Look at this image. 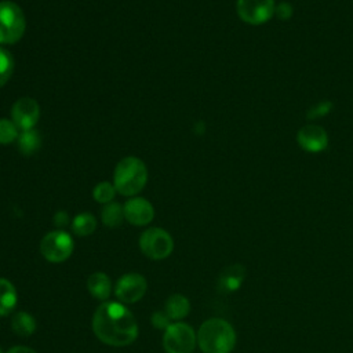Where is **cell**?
Returning <instances> with one entry per match:
<instances>
[{
	"mask_svg": "<svg viewBox=\"0 0 353 353\" xmlns=\"http://www.w3.org/2000/svg\"><path fill=\"white\" fill-rule=\"evenodd\" d=\"M92 331L110 346H127L138 336L134 314L120 302H103L92 316Z\"/></svg>",
	"mask_w": 353,
	"mask_h": 353,
	"instance_id": "obj_1",
	"label": "cell"
},
{
	"mask_svg": "<svg viewBox=\"0 0 353 353\" xmlns=\"http://www.w3.org/2000/svg\"><path fill=\"white\" fill-rule=\"evenodd\" d=\"M197 343L203 353H230L236 343V334L226 320L214 317L200 325Z\"/></svg>",
	"mask_w": 353,
	"mask_h": 353,
	"instance_id": "obj_2",
	"label": "cell"
},
{
	"mask_svg": "<svg viewBox=\"0 0 353 353\" xmlns=\"http://www.w3.org/2000/svg\"><path fill=\"white\" fill-rule=\"evenodd\" d=\"M146 181L148 170L141 159L128 156L117 163L113 174V185L120 194L135 196L143 189Z\"/></svg>",
	"mask_w": 353,
	"mask_h": 353,
	"instance_id": "obj_3",
	"label": "cell"
},
{
	"mask_svg": "<svg viewBox=\"0 0 353 353\" xmlns=\"http://www.w3.org/2000/svg\"><path fill=\"white\" fill-rule=\"evenodd\" d=\"M26 29V19L21 7L10 0L0 1V44L18 43Z\"/></svg>",
	"mask_w": 353,
	"mask_h": 353,
	"instance_id": "obj_4",
	"label": "cell"
},
{
	"mask_svg": "<svg viewBox=\"0 0 353 353\" xmlns=\"http://www.w3.org/2000/svg\"><path fill=\"white\" fill-rule=\"evenodd\" d=\"M139 247L148 258L159 261L171 255L174 240L167 230L161 228H149L141 234Z\"/></svg>",
	"mask_w": 353,
	"mask_h": 353,
	"instance_id": "obj_5",
	"label": "cell"
},
{
	"mask_svg": "<svg viewBox=\"0 0 353 353\" xmlns=\"http://www.w3.org/2000/svg\"><path fill=\"white\" fill-rule=\"evenodd\" d=\"M40 252L48 262H63L73 252V239L62 229L48 232L40 241Z\"/></svg>",
	"mask_w": 353,
	"mask_h": 353,
	"instance_id": "obj_6",
	"label": "cell"
},
{
	"mask_svg": "<svg viewBox=\"0 0 353 353\" xmlns=\"http://www.w3.org/2000/svg\"><path fill=\"white\" fill-rule=\"evenodd\" d=\"M197 343V335L189 324L172 323L163 335V346L167 353H192Z\"/></svg>",
	"mask_w": 353,
	"mask_h": 353,
	"instance_id": "obj_7",
	"label": "cell"
},
{
	"mask_svg": "<svg viewBox=\"0 0 353 353\" xmlns=\"http://www.w3.org/2000/svg\"><path fill=\"white\" fill-rule=\"evenodd\" d=\"M274 0H237L236 11L239 18L248 25H263L274 17Z\"/></svg>",
	"mask_w": 353,
	"mask_h": 353,
	"instance_id": "obj_8",
	"label": "cell"
},
{
	"mask_svg": "<svg viewBox=\"0 0 353 353\" xmlns=\"http://www.w3.org/2000/svg\"><path fill=\"white\" fill-rule=\"evenodd\" d=\"M146 290L148 283L142 274L127 273L117 280L114 294L123 303H135L145 295Z\"/></svg>",
	"mask_w": 353,
	"mask_h": 353,
	"instance_id": "obj_9",
	"label": "cell"
},
{
	"mask_svg": "<svg viewBox=\"0 0 353 353\" xmlns=\"http://www.w3.org/2000/svg\"><path fill=\"white\" fill-rule=\"evenodd\" d=\"M39 117L40 106L33 98H19L11 108V120L22 131L33 130V127L39 121Z\"/></svg>",
	"mask_w": 353,
	"mask_h": 353,
	"instance_id": "obj_10",
	"label": "cell"
},
{
	"mask_svg": "<svg viewBox=\"0 0 353 353\" xmlns=\"http://www.w3.org/2000/svg\"><path fill=\"white\" fill-rule=\"evenodd\" d=\"M296 142L302 150L316 154L328 146V135L325 130L317 124H306L296 132Z\"/></svg>",
	"mask_w": 353,
	"mask_h": 353,
	"instance_id": "obj_11",
	"label": "cell"
},
{
	"mask_svg": "<svg viewBox=\"0 0 353 353\" xmlns=\"http://www.w3.org/2000/svg\"><path fill=\"white\" fill-rule=\"evenodd\" d=\"M124 216L131 225L143 226L152 222L154 216V210L150 201H148L146 199L134 197L124 204Z\"/></svg>",
	"mask_w": 353,
	"mask_h": 353,
	"instance_id": "obj_12",
	"label": "cell"
},
{
	"mask_svg": "<svg viewBox=\"0 0 353 353\" xmlns=\"http://www.w3.org/2000/svg\"><path fill=\"white\" fill-rule=\"evenodd\" d=\"M245 277V268L240 263L229 265L225 268L218 277V290L223 294L233 292L240 288Z\"/></svg>",
	"mask_w": 353,
	"mask_h": 353,
	"instance_id": "obj_13",
	"label": "cell"
},
{
	"mask_svg": "<svg viewBox=\"0 0 353 353\" xmlns=\"http://www.w3.org/2000/svg\"><path fill=\"white\" fill-rule=\"evenodd\" d=\"M87 288L94 298L99 301H106L112 292V283L108 274L102 272H97L88 277Z\"/></svg>",
	"mask_w": 353,
	"mask_h": 353,
	"instance_id": "obj_14",
	"label": "cell"
},
{
	"mask_svg": "<svg viewBox=\"0 0 353 353\" xmlns=\"http://www.w3.org/2000/svg\"><path fill=\"white\" fill-rule=\"evenodd\" d=\"M190 310V302L185 295L174 294L168 296L164 305V312L168 314L171 320H181L188 316Z\"/></svg>",
	"mask_w": 353,
	"mask_h": 353,
	"instance_id": "obj_15",
	"label": "cell"
},
{
	"mask_svg": "<svg viewBox=\"0 0 353 353\" xmlns=\"http://www.w3.org/2000/svg\"><path fill=\"white\" fill-rule=\"evenodd\" d=\"M18 301L17 290L7 279L0 277V317L10 314Z\"/></svg>",
	"mask_w": 353,
	"mask_h": 353,
	"instance_id": "obj_16",
	"label": "cell"
},
{
	"mask_svg": "<svg viewBox=\"0 0 353 353\" xmlns=\"http://www.w3.org/2000/svg\"><path fill=\"white\" fill-rule=\"evenodd\" d=\"M37 323L34 317L26 312H17L11 320L12 331L19 336H29L36 331Z\"/></svg>",
	"mask_w": 353,
	"mask_h": 353,
	"instance_id": "obj_17",
	"label": "cell"
},
{
	"mask_svg": "<svg viewBox=\"0 0 353 353\" xmlns=\"http://www.w3.org/2000/svg\"><path fill=\"white\" fill-rule=\"evenodd\" d=\"M124 207L120 205L119 203H108L103 205L101 211V219L102 223L108 228H117L123 223L124 221Z\"/></svg>",
	"mask_w": 353,
	"mask_h": 353,
	"instance_id": "obj_18",
	"label": "cell"
},
{
	"mask_svg": "<svg viewBox=\"0 0 353 353\" xmlns=\"http://www.w3.org/2000/svg\"><path fill=\"white\" fill-rule=\"evenodd\" d=\"M17 141H18L19 152L25 156L34 154L41 146V138H40L39 132H36L34 130L22 131V134L18 135Z\"/></svg>",
	"mask_w": 353,
	"mask_h": 353,
	"instance_id": "obj_19",
	"label": "cell"
},
{
	"mask_svg": "<svg viewBox=\"0 0 353 353\" xmlns=\"http://www.w3.org/2000/svg\"><path fill=\"white\" fill-rule=\"evenodd\" d=\"M97 228V221L92 214L81 212L72 221V230L77 236H90Z\"/></svg>",
	"mask_w": 353,
	"mask_h": 353,
	"instance_id": "obj_20",
	"label": "cell"
},
{
	"mask_svg": "<svg viewBox=\"0 0 353 353\" xmlns=\"http://www.w3.org/2000/svg\"><path fill=\"white\" fill-rule=\"evenodd\" d=\"M14 70V58L10 51L0 47V87H3L11 77Z\"/></svg>",
	"mask_w": 353,
	"mask_h": 353,
	"instance_id": "obj_21",
	"label": "cell"
},
{
	"mask_svg": "<svg viewBox=\"0 0 353 353\" xmlns=\"http://www.w3.org/2000/svg\"><path fill=\"white\" fill-rule=\"evenodd\" d=\"M116 188L113 183H109V182H99L94 190H92V197L98 201V203H102V204H108L113 200L114 194H116Z\"/></svg>",
	"mask_w": 353,
	"mask_h": 353,
	"instance_id": "obj_22",
	"label": "cell"
},
{
	"mask_svg": "<svg viewBox=\"0 0 353 353\" xmlns=\"http://www.w3.org/2000/svg\"><path fill=\"white\" fill-rule=\"evenodd\" d=\"M18 139V127L12 120L0 119V143H11Z\"/></svg>",
	"mask_w": 353,
	"mask_h": 353,
	"instance_id": "obj_23",
	"label": "cell"
},
{
	"mask_svg": "<svg viewBox=\"0 0 353 353\" xmlns=\"http://www.w3.org/2000/svg\"><path fill=\"white\" fill-rule=\"evenodd\" d=\"M332 110V102L331 101H321L316 105H313L307 113H306V119L307 120H316L320 117L327 116L330 112Z\"/></svg>",
	"mask_w": 353,
	"mask_h": 353,
	"instance_id": "obj_24",
	"label": "cell"
},
{
	"mask_svg": "<svg viewBox=\"0 0 353 353\" xmlns=\"http://www.w3.org/2000/svg\"><path fill=\"white\" fill-rule=\"evenodd\" d=\"M294 14V7L290 1H280L276 4V8H274V17L280 21H288L291 19Z\"/></svg>",
	"mask_w": 353,
	"mask_h": 353,
	"instance_id": "obj_25",
	"label": "cell"
},
{
	"mask_svg": "<svg viewBox=\"0 0 353 353\" xmlns=\"http://www.w3.org/2000/svg\"><path fill=\"white\" fill-rule=\"evenodd\" d=\"M152 324L154 328L165 331L171 325V319L168 317V314L164 310L163 312L157 310L152 314Z\"/></svg>",
	"mask_w": 353,
	"mask_h": 353,
	"instance_id": "obj_26",
	"label": "cell"
},
{
	"mask_svg": "<svg viewBox=\"0 0 353 353\" xmlns=\"http://www.w3.org/2000/svg\"><path fill=\"white\" fill-rule=\"evenodd\" d=\"M69 223V215L68 212L65 211H58L55 215H54V225L58 226V228H63Z\"/></svg>",
	"mask_w": 353,
	"mask_h": 353,
	"instance_id": "obj_27",
	"label": "cell"
},
{
	"mask_svg": "<svg viewBox=\"0 0 353 353\" xmlns=\"http://www.w3.org/2000/svg\"><path fill=\"white\" fill-rule=\"evenodd\" d=\"M7 353H36V352L28 346H14L8 349Z\"/></svg>",
	"mask_w": 353,
	"mask_h": 353,
	"instance_id": "obj_28",
	"label": "cell"
},
{
	"mask_svg": "<svg viewBox=\"0 0 353 353\" xmlns=\"http://www.w3.org/2000/svg\"><path fill=\"white\" fill-rule=\"evenodd\" d=\"M0 353H4V352H3V349H1V347H0Z\"/></svg>",
	"mask_w": 353,
	"mask_h": 353,
	"instance_id": "obj_29",
	"label": "cell"
}]
</instances>
